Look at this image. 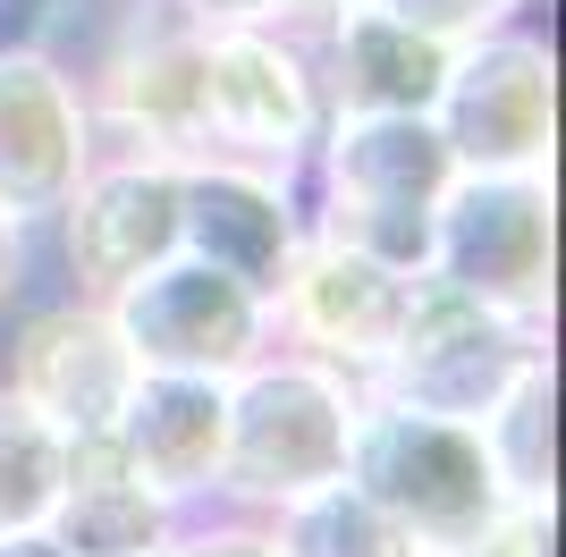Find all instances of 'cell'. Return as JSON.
Returning <instances> with one entry per match:
<instances>
[{"mask_svg":"<svg viewBox=\"0 0 566 557\" xmlns=\"http://www.w3.org/2000/svg\"><path fill=\"white\" fill-rule=\"evenodd\" d=\"M347 482L364 490L423 557L465 549V540H482L499 515H507V490H499V473H491L482 431H473V422L415 414L398 397L355 406Z\"/></svg>","mask_w":566,"mask_h":557,"instance_id":"cell-1","label":"cell"},{"mask_svg":"<svg viewBox=\"0 0 566 557\" xmlns=\"http://www.w3.org/2000/svg\"><path fill=\"white\" fill-rule=\"evenodd\" d=\"M355 448V389L322 364H262L229 389L220 482L262 507H296L313 490L347 482Z\"/></svg>","mask_w":566,"mask_h":557,"instance_id":"cell-2","label":"cell"},{"mask_svg":"<svg viewBox=\"0 0 566 557\" xmlns=\"http://www.w3.org/2000/svg\"><path fill=\"white\" fill-rule=\"evenodd\" d=\"M331 237L389 271H423L431 254V211L457 186V153L440 144L431 118H338L331 161Z\"/></svg>","mask_w":566,"mask_h":557,"instance_id":"cell-3","label":"cell"},{"mask_svg":"<svg viewBox=\"0 0 566 557\" xmlns=\"http://www.w3.org/2000/svg\"><path fill=\"white\" fill-rule=\"evenodd\" d=\"M524 371H542L533 322L491 313V304H473V296H457V287L415 271V304H406V322H398V347L380 355V380H389L398 406L482 431Z\"/></svg>","mask_w":566,"mask_h":557,"instance_id":"cell-4","label":"cell"},{"mask_svg":"<svg viewBox=\"0 0 566 557\" xmlns=\"http://www.w3.org/2000/svg\"><path fill=\"white\" fill-rule=\"evenodd\" d=\"M423 278L533 322L549 304V178L542 169H457L431 211Z\"/></svg>","mask_w":566,"mask_h":557,"instance_id":"cell-5","label":"cell"},{"mask_svg":"<svg viewBox=\"0 0 566 557\" xmlns=\"http://www.w3.org/2000/svg\"><path fill=\"white\" fill-rule=\"evenodd\" d=\"M102 313H111L118 347L136 355V371H187V380L245 371V355L262 338V296H245L237 278H220L212 262H195V254L153 262Z\"/></svg>","mask_w":566,"mask_h":557,"instance_id":"cell-6","label":"cell"},{"mask_svg":"<svg viewBox=\"0 0 566 557\" xmlns=\"http://www.w3.org/2000/svg\"><path fill=\"white\" fill-rule=\"evenodd\" d=\"M431 127L457 169H542L558 127V69L533 34H473L457 43L449 85L431 102Z\"/></svg>","mask_w":566,"mask_h":557,"instance_id":"cell-7","label":"cell"},{"mask_svg":"<svg viewBox=\"0 0 566 557\" xmlns=\"http://www.w3.org/2000/svg\"><path fill=\"white\" fill-rule=\"evenodd\" d=\"M136 389V355L118 347V329L102 304H60L34 313L9 355V397L34 422H51L60 440H111L118 406Z\"/></svg>","mask_w":566,"mask_h":557,"instance_id":"cell-8","label":"cell"},{"mask_svg":"<svg viewBox=\"0 0 566 557\" xmlns=\"http://www.w3.org/2000/svg\"><path fill=\"white\" fill-rule=\"evenodd\" d=\"M69 271L85 296L111 304L127 278L178 254V169L169 161H118L85 169L69 203Z\"/></svg>","mask_w":566,"mask_h":557,"instance_id":"cell-9","label":"cell"},{"mask_svg":"<svg viewBox=\"0 0 566 557\" xmlns=\"http://www.w3.org/2000/svg\"><path fill=\"white\" fill-rule=\"evenodd\" d=\"M178 254L212 262L220 278H237L245 296H280L287 262H296V220L287 195L262 169H229V161H187L178 169Z\"/></svg>","mask_w":566,"mask_h":557,"instance_id":"cell-10","label":"cell"},{"mask_svg":"<svg viewBox=\"0 0 566 557\" xmlns=\"http://www.w3.org/2000/svg\"><path fill=\"white\" fill-rule=\"evenodd\" d=\"M85 102L34 51H0V220H43L85 178Z\"/></svg>","mask_w":566,"mask_h":557,"instance_id":"cell-11","label":"cell"},{"mask_svg":"<svg viewBox=\"0 0 566 557\" xmlns=\"http://www.w3.org/2000/svg\"><path fill=\"white\" fill-rule=\"evenodd\" d=\"M203 127L229 153L287 161L313 136V76L305 60L254 25H220L203 34Z\"/></svg>","mask_w":566,"mask_h":557,"instance_id":"cell-12","label":"cell"},{"mask_svg":"<svg viewBox=\"0 0 566 557\" xmlns=\"http://www.w3.org/2000/svg\"><path fill=\"white\" fill-rule=\"evenodd\" d=\"M280 296H287V322L305 329L322 355H338V364H380V355L398 347L406 304H415V271H389V262L322 237V245H296Z\"/></svg>","mask_w":566,"mask_h":557,"instance_id":"cell-13","label":"cell"},{"mask_svg":"<svg viewBox=\"0 0 566 557\" xmlns=\"http://www.w3.org/2000/svg\"><path fill=\"white\" fill-rule=\"evenodd\" d=\"M220 440H229V389L187 380V371H136V389L111 422L118 464L161 498H195L220 482Z\"/></svg>","mask_w":566,"mask_h":557,"instance_id":"cell-14","label":"cell"},{"mask_svg":"<svg viewBox=\"0 0 566 557\" xmlns=\"http://www.w3.org/2000/svg\"><path fill=\"white\" fill-rule=\"evenodd\" d=\"M449 60H457V43L389 18L373 0H338V25H331L338 118H431L440 85H449Z\"/></svg>","mask_w":566,"mask_h":557,"instance_id":"cell-15","label":"cell"},{"mask_svg":"<svg viewBox=\"0 0 566 557\" xmlns=\"http://www.w3.org/2000/svg\"><path fill=\"white\" fill-rule=\"evenodd\" d=\"M51 540L69 557H153L169 540V498L144 490L111 440H69L60 498H51Z\"/></svg>","mask_w":566,"mask_h":557,"instance_id":"cell-16","label":"cell"},{"mask_svg":"<svg viewBox=\"0 0 566 557\" xmlns=\"http://www.w3.org/2000/svg\"><path fill=\"white\" fill-rule=\"evenodd\" d=\"M111 118L136 144H153V161L187 169L212 153L203 127V34H153L111 69Z\"/></svg>","mask_w":566,"mask_h":557,"instance_id":"cell-17","label":"cell"},{"mask_svg":"<svg viewBox=\"0 0 566 557\" xmlns=\"http://www.w3.org/2000/svg\"><path fill=\"white\" fill-rule=\"evenodd\" d=\"M280 557H423L355 482H331L280 507Z\"/></svg>","mask_w":566,"mask_h":557,"instance_id":"cell-18","label":"cell"},{"mask_svg":"<svg viewBox=\"0 0 566 557\" xmlns=\"http://www.w3.org/2000/svg\"><path fill=\"white\" fill-rule=\"evenodd\" d=\"M60 464H69V440L0 389V533H43L51 524Z\"/></svg>","mask_w":566,"mask_h":557,"instance_id":"cell-19","label":"cell"},{"mask_svg":"<svg viewBox=\"0 0 566 557\" xmlns=\"http://www.w3.org/2000/svg\"><path fill=\"white\" fill-rule=\"evenodd\" d=\"M482 448H491L507 507H549V371H524L499 397V414L482 422Z\"/></svg>","mask_w":566,"mask_h":557,"instance_id":"cell-20","label":"cell"},{"mask_svg":"<svg viewBox=\"0 0 566 557\" xmlns=\"http://www.w3.org/2000/svg\"><path fill=\"white\" fill-rule=\"evenodd\" d=\"M373 9H389V18L423 25V34H440V43H473L482 25H499V9L507 0H373Z\"/></svg>","mask_w":566,"mask_h":557,"instance_id":"cell-21","label":"cell"},{"mask_svg":"<svg viewBox=\"0 0 566 557\" xmlns=\"http://www.w3.org/2000/svg\"><path fill=\"white\" fill-rule=\"evenodd\" d=\"M449 557H549V507H507L482 540H465Z\"/></svg>","mask_w":566,"mask_h":557,"instance_id":"cell-22","label":"cell"},{"mask_svg":"<svg viewBox=\"0 0 566 557\" xmlns=\"http://www.w3.org/2000/svg\"><path fill=\"white\" fill-rule=\"evenodd\" d=\"M178 557H280V540H262V533H195Z\"/></svg>","mask_w":566,"mask_h":557,"instance_id":"cell-23","label":"cell"},{"mask_svg":"<svg viewBox=\"0 0 566 557\" xmlns=\"http://www.w3.org/2000/svg\"><path fill=\"white\" fill-rule=\"evenodd\" d=\"M203 9H229V18H287V9H338V0H203Z\"/></svg>","mask_w":566,"mask_h":557,"instance_id":"cell-24","label":"cell"},{"mask_svg":"<svg viewBox=\"0 0 566 557\" xmlns=\"http://www.w3.org/2000/svg\"><path fill=\"white\" fill-rule=\"evenodd\" d=\"M0 557H69L51 533H0Z\"/></svg>","mask_w":566,"mask_h":557,"instance_id":"cell-25","label":"cell"},{"mask_svg":"<svg viewBox=\"0 0 566 557\" xmlns=\"http://www.w3.org/2000/svg\"><path fill=\"white\" fill-rule=\"evenodd\" d=\"M18 287V220H0V296Z\"/></svg>","mask_w":566,"mask_h":557,"instance_id":"cell-26","label":"cell"}]
</instances>
